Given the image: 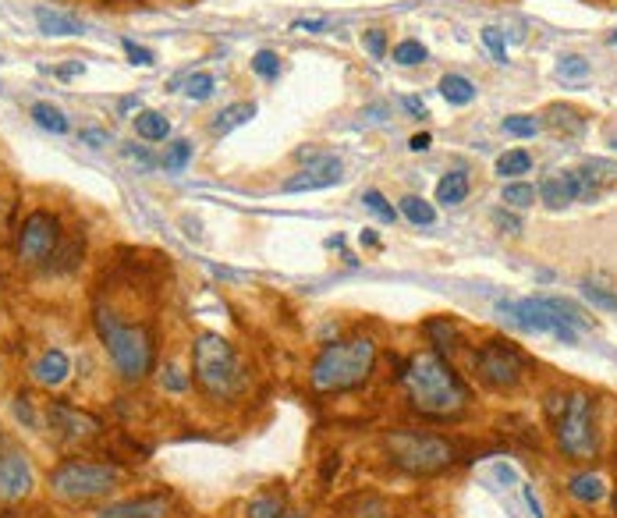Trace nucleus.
Instances as JSON below:
<instances>
[{
    "instance_id": "38",
    "label": "nucleus",
    "mask_w": 617,
    "mask_h": 518,
    "mask_svg": "<svg viewBox=\"0 0 617 518\" xmlns=\"http://www.w3.org/2000/svg\"><path fill=\"white\" fill-rule=\"evenodd\" d=\"M362 47L369 50V57H376V61H380V57L387 54V36H383V29L362 32Z\"/></svg>"
},
{
    "instance_id": "32",
    "label": "nucleus",
    "mask_w": 617,
    "mask_h": 518,
    "mask_svg": "<svg viewBox=\"0 0 617 518\" xmlns=\"http://www.w3.org/2000/svg\"><path fill=\"white\" fill-rule=\"evenodd\" d=\"M213 86H217V82H213V75H206V71H199V75H188L185 79V96L188 100H210L213 96Z\"/></svg>"
},
{
    "instance_id": "13",
    "label": "nucleus",
    "mask_w": 617,
    "mask_h": 518,
    "mask_svg": "<svg viewBox=\"0 0 617 518\" xmlns=\"http://www.w3.org/2000/svg\"><path fill=\"white\" fill-rule=\"evenodd\" d=\"M32 483H36V476H32L29 458L18 455V451L0 455V497H4V501H22V497H29Z\"/></svg>"
},
{
    "instance_id": "40",
    "label": "nucleus",
    "mask_w": 617,
    "mask_h": 518,
    "mask_svg": "<svg viewBox=\"0 0 617 518\" xmlns=\"http://www.w3.org/2000/svg\"><path fill=\"white\" fill-rule=\"evenodd\" d=\"M15 416H18V423H25V426H40V419H36V412H32L29 394H18L15 398Z\"/></svg>"
},
{
    "instance_id": "25",
    "label": "nucleus",
    "mask_w": 617,
    "mask_h": 518,
    "mask_svg": "<svg viewBox=\"0 0 617 518\" xmlns=\"http://www.w3.org/2000/svg\"><path fill=\"white\" fill-rule=\"evenodd\" d=\"M32 121H36L43 132H54V135L68 132V118H64V110L54 107V103H32Z\"/></svg>"
},
{
    "instance_id": "15",
    "label": "nucleus",
    "mask_w": 617,
    "mask_h": 518,
    "mask_svg": "<svg viewBox=\"0 0 617 518\" xmlns=\"http://www.w3.org/2000/svg\"><path fill=\"white\" fill-rule=\"evenodd\" d=\"M539 199L550 206V210H564L568 203L578 199V174L575 171H554L539 181Z\"/></svg>"
},
{
    "instance_id": "44",
    "label": "nucleus",
    "mask_w": 617,
    "mask_h": 518,
    "mask_svg": "<svg viewBox=\"0 0 617 518\" xmlns=\"http://www.w3.org/2000/svg\"><path fill=\"white\" fill-rule=\"evenodd\" d=\"M355 518H394L391 515V508H387V504H380V501H366L362 504V511Z\"/></svg>"
},
{
    "instance_id": "14",
    "label": "nucleus",
    "mask_w": 617,
    "mask_h": 518,
    "mask_svg": "<svg viewBox=\"0 0 617 518\" xmlns=\"http://www.w3.org/2000/svg\"><path fill=\"white\" fill-rule=\"evenodd\" d=\"M171 515V497L167 494H142L132 501H118L103 508L96 518H167Z\"/></svg>"
},
{
    "instance_id": "5",
    "label": "nucleus",
    "mask_w": 617,
    "mask_h": 518,
    "mask_svg": "<svg viewBox=\"0 0 617 518\" xmlns=\"http://www.w3.org/2000/svg\"><path fill=\"white\" fill-rule=\"evenodd\" d=\"M547 412L554 416L557 448L571 462H589L600 455V433H596V398L586 391L550 394Z\"/></svg>"
},
{
    "instance_id": "29",
    "label": "nucleus",
    "mask_w": 617,
    "mask_h": 518,
    "mask_svg": "<svg viewBox=\"0 0 617 518\" xmlns=\"http://www.w3.org/2000/svg\"><path fill=\"white\" fill-rule=\"evenodd\" d=\"M539 118H532V114H511V118H504V132L515 135V139H532V135L539 132Z\"/></svg>"
},
{
    "instance_id": "20",
    "label": "nucleus",
    "mask_w": 617,
    "mask_h": 518,
    "mask_svg": "<svg viewBox=\"0 0 617 518\" xmlns=\"http://www.w3.org/2000/svg\"><path fill=\"white\" fill-rule=\"evenodd\" d=\"M135 132L146 142H164L167 135H171V121H167L160 110H139V114H135Z\"/></svg>"
},
{
    "instance_id": "41",
    "label": "nucleus",
    "mask_w": 617,
    "mask_h": 518,
    "mask_svg": "<svg viewBox=\"0 0 617 518\" xmlns=\"http://www.w3.org/2000/svg\"><path fill=\"white\" fill-rule=\"evenodd\" d=\"M493 224H497L500 231H508V235H518V231H522V220L508 210H493Z\"/></svg>"
},
{
    "instance_id": "48",
    "label": "nucleus",
    "mask_w": 617,
    "mask_h": 518,
    "mask_svg": "<svg viewBox=\"0 0 617 518\" xmlns=\"http://www.w3.org/2000/svg\"><path fill=\"white\" fill-rule=\"evenodd\" d=\"M430 135H426V132H422V135H415V139L412 142H408V150H415V153H422V150H430Z\"/></svg>"
},
{
    "instance_id": "30",
    "label": "nucleus",
    "mask_w": 617,
    "mask_h": 518,
    "mask_svg": "<svg viewBox=\"0 0 617 518\" xmlns=\"http://www.w3.org/2000/svg\"><path fill=\"white\" fill-rule=\"evenodd\" d=\"M362 203H366V210L373 213L376 220H383V224H394V220H398V213H394V206L387 203V196H383V192L369 189L366 196H362Z\"/></svg>"
},
{
    "instance_id": "31",
    "label": "nucleus",
    "mask_w": 617,
    "mask_h": 518,
    "mask_svg": "<svg viewBox=\"0 0 617 518\" xmlns=\"http://www.w3.org/2000/svg\"><path fill=\"white\" fill-rule=\"evenodd\" d=\"M536 185H525V181H508V185H504V203H511V206H532L536 203Z\"/></svg>"
},
{
    "instance_id": "43",
    "label": "nucleus",
    "mask_w": 617,
    "mask_h": 518,
    "mask_svg": "<svg viewBox=\"0 0 617 518\" xmlns=\"http://www.w3.org/2000/svg\"><path fill=\"white\" fill-rule=\"evenodd\" d=\"M82 142L93 146V150H103V146H110V135L103 128H82Z\"/></svg>"
},
{
    "instance_id": "28",
    "label": "nucleus",
    "mask_w": 617,
    "mask_h": 518,
    "mask_svg": "<svg viewBox=\"0 0 617 518\" xmlns=\"http://www.w3.org/2000/svg\"><path fill=\"white\" fill-rule=\"evenodd\" d=\"M281 515H284V501L277 494L252 497V504L245 508V518H281Z\"/></svg>"
},
{
    "instance_id": "50",
    "label": "nucleus",
    "mask_w": 617,
    "mask_h": 518,
    "mask_svg": "<svg viewBox=\"0 0 617 518\" xmlns=\"http://www.w3.org/2000/svg\"><path fill=\"white\" fill-rule=\"evenodd\" d=\"M281 518H305V515H298V511H284Z\"/></svg>"
},
{
    "instance_id": "46",
    "label": "nucleus",
    "mask_w": 617,
    "mask_h": 518,
    "mask_svg": "<svg viewBox=\"0 0 617 518\" xmlns=\"http://www.w3.org/2000/svg\"><path fill=\"white\" fill-rule=\"evenodd\" d=\"M405 110H408V114H412V118H426V103H422V100H415V96H405Z\"/></svg>"
},
{
    "instance_id": "52",
    "label": "nucleus",
    "mask_w": 617,
    "mask_h": 518,
    "mask_svg": "<svg viewBox=\"0 0 617 518\" xmlns=\"http://www.w3.org/2000/svg\"><path fill=\"white\" fill-rule=\"evenodd\" d=\"M614 150H617V139H614Z\"/></svg>"
},
{
    "instance_id": "35",
    "label": "nucleus",
    "mask_w": 617,
    "mask_h": 518,
    "mask_svg": "<svg viewBox=\"0 0 617 518\" xmlns=\"http://www.w3.org/2000/svg\"><path fill=\"white\" fill-rule=\"evenodd\" d=\"M394 61L405 64V68H412V64H422L426 61V47H422L419 40H405L394 47Z\"/></svg>"
},
{
    "instance_id": "39",
    "label": "nucleus",
    "mask_w": 617,
    "mask_h": 518,
    "mask_svg": "<svg viewBox=\"0 0 617 518\" xmlns=\"http://www.w3.org/2000/svg\"><path fill=\"white\" fill-rule=\"evenodd\" d=\"M483 43L493 50V61L497 64H508V50H504V36H500V29H483Z\"/></svg>"
},
{
    "instance_id": "10",
    "label": "nucleus",
    "mask_w": 617,
    "mask_h": 518,
    "mask_svg": "<svg viewBox=\"0 0 617 518\" xmlns=\"http://www.w3.org/2000/svg\"><path fill=\"white\" fill-rule=\"evenodd\" d=\"M497 313L511 316V323L529 334H554L564 345H575L578 330L568 327L554 309L547 306V299H522V302H497Z\"/></svg>"
},
{
    "instance_id": "18",
    "label": "nucleus",
    "mask_w": 617,
    "mask_h": 518,
    "mask_svg": "<svg viewBox=\"0 0 617 518\" xmlns=\"http://www.w3.org/2000/svg\"><path fill=\"white\" fill-rule=\"evenodd\" d=\"M568 494L575 497L578 504H600L607 497V483H603L600 472H575L568 479Z\"/></svg>"
},
{
    "instance_id": "3",
    "label": "nucleus",
    "mask_w": 617,
    "mask_h": 518,
    "mask_svg": "<svg viewBox=\"0 0 617 518\" xmlns=\"http://www.w3.org/2000/svg\"><path fill=\"white\" fill-rule=\"evenodd\" d=\"M192 373L196 384L210 394L213 401H235L249 391V369L235 345L220 334H199L192 345Z\"/></svg>"
},
{
    "instance_id": "33",
    "label": "nucleus",
    "mask_w": 617,
    "mask_h": 518,
    "mask_svg": "<svg viewBox=\"0 0 617 518\" xmlns=\"http://www.w3.org/2000/svg\"><path fill=\"white\" fill-rule=\"evenodd\" d=\"M188 160H192V142L188 139H178V142H171V146H167V157H164V167L167 171H185V164Z\"/></svg>"
},
{
    "instance_id": "34",
    "label": "nucleus",
    "mask_w": 617,
    "mask_h": 518,
    "mask_svg": "<svg viewBox=\"0 0 617 518\" xmlns=\"http://www.w3.org/2000/svg\"><path fill=\"white\" fill-rule=\"evenodd\" d=\"M589 75V61L578 54H564L557 61V79H586Z\"/></svg>"
},
{
    "instance_id": "26",
    "label": "nucleus",
    "mask_w": 617,
    "mask_h": 518,
    "mask_svg": "<svg viewBox=\"0 0 617 518\" xmlns=\"http://www.w3.org/2000/svg\"><path fill=\"white\" fill-rule=\"evenodd\" d=\"M401 213L412 220L415 228H430L433 220H437V210H433V206L426 203L422 196H405V199H401Z\"/></svg>"
},
{
    "instance_id": "4",
    "label": "nucleus",
    "mask_w": 617,
    "mask_h": 518,
    "mask_svg": "<svg viewBox=\"0 0 617 518\" xmlns=\"http://www.w3.org/2000/svg\"><path fill=\"white\" fill-rule=\"evenodd\" d=\"M376 366V341L369 334H355V338L334 341L320 352V359L313 362V387L320 394H337V391H355L373 377Z\"/></svg>"
},
{
    "instance_id": "6",
    "label": "nucleus",
    "mask_w": 617,
    "mask_h": 518,
    "mask_svg": "<svg viewBox=\"0 0 617 518\" xmlns=\"http://www.w3.org/2000/svg\"><path fill=\"white\" fill-rule=\"evenodd\" d=\"M383 448L401 472H412V476H433L454 462L451 440L426 430H391L383 437Z\"/></svg>"
},
{
    "instance_id": "21",
    "label": "nucleus",
    "mask_w": 617,
    "mask_h": 518,
    "mask_svg": "<svg viewBox=\"0 0 617 518\" xmlns=\"http://www.w3.org/2000/svg\"><path fill=\"white\" fill-rule=\"evenodd\" d=\"M465 196H469V174L465 171H451L440 178V185H437L440 206H458V203H465Z\"/></svg>"
},
{
    "instance_id": "24",
    "label": "nucleus",
    "mask_w": 617,
    "mask_h": 518,
    "mask_svg": "<svg viewBox=\"0 0 617 518\" xmlns=\"http://www.w3.org/2000/svg\"><path fill=\"white\" fill-rule=\"evenodd\" d=\"M582 299L593 302V306L603 309V313H617V288L593 281V277H586V281H582Z\"/></svg>"
},
{
    "instance_id": "12",
    "label": "nucleus",
    "mask_w": 617,
    "mask_h": 518,
    "mask_svg": "<svg viewBox=\"0 0 617 518\" xmlns=\"http://www.w3.org/2000/svg\"><path fill=\"white\" fill-rule=\"evenodd\" d=\"M302 160H309V167H302V171L295 174V178H288L281 185L284 192H316V189H330V185H337V181L344 178L341 174V160L334 157H320V153H298Z\"/></svg>"
},
{
    "instance_id": "36",
    "label": "nucleus",
    "mask_w": 617,
    "mask_h": 518,
    "mask_svg": "<svg viewBox=\"0 0 617 518\" xmlns=\"http://www.w3.org/2000/svg\"><path fill=\"white\" fill-rule=\"evenodd\" d=\"M252 71L263 75V79H277V75H281V57H277L274 50H259V54L252 57Z\"/></svg>"
},
{
    "instance_id": "23",
    "label": "nucleus",
    "mask_w": 617,
    "mask_h": 518,
    "mask_svg": "<svg viewBox=\"0 0 617 518\" xmlns=\"http://www.w3.org/2000/svg\"><path fill=\"white\" fill-rule=\"evenodd\" d=\"M440 96H444L447 103H454V107H465V103L476 100V86H472L465 75H444V79H440Z\"/></svg>"
},
{
    "instance_id": "51",
    "label": "nucleus",
    "mask_w": 617,
    "mask_h": 518,
    "mask_svg": "<svg viewBox=\"0 0 617 518\" xmlns=\"http://www.w3.org/2000/svg\"><path fill=\"white\" fill-rule=\"evenodd\" d=\"M614 508H617V497H614Z\"/></svg>"
},
{
    "instance_id": "47",
    "label": "nucleus",
    "mask_w": 617,
    "mask_h": 518,
    "mask_svg": "<svg viewBox=\"0 0 617 518\" xmlns=\"http://www.w3.org/2000/svg\"><path fill=\"white\" fill-rule=\"evenodd\" d=\"M125 157H132V160H142V164H153V157H149V150L146 146H125Z\"/></svg>"
},
{
    "instance_id": "2",
    "label": "nucleus",
    "mask_w": 617,
    "mask_h": 518,
    "mask_svg": "<svg viewBox=\"0 0 617 518\" xmlns=\"http://www.w3.org/2000/svg\"><path fill=\"white\" fill-rule=\"evenodd\" d=\"M96 334L107 348L110 362L125 380H146L157 362V338L146 323H125L114 309L96 306L93 313Z\"/></svg>"
},
{
    "instance_id": "42",
    "label": "nucleus",
    "mask_w": 617,
    "mask_h": 518,
    "mask_svg": "<svg viewBox=\"0 0 617 518\" xmlns=\"http://www.w3.org/2000/svg\"><path fill=\"white\" fill-rule=\"evenodd\" d=\"M160 380H164V391H174V394H181V391H188V380L185 377H181V373H178V369H164V377H160Z\"/></svg>"
},
{
    "instance_id": "49",
    "label": "nucleus",
    "mask_w": 617,
    "mask_h": 518,
    "mask_svg": "<svg viewBox=\"0 0 617 518\" xmlns=\"http://www.w3.org/2000/svg\"><path fill=\"white\" fill-rule=\"evenodd\" d=\"M362 245H376V235H373V231H362Z\"/></svg>"
},
{
    "instance_id": "1",
    "label": "nucleus",
    "mask_w": 617,
    "mask_h": 518,
    "mask_svg": "<svg viewBox=\"0 0 617 518\" xmlns=\"http://www.w3.org/2000/svg\"><path fill=\"white\" fill-rule=\"evenodd\" d=\"M401 391L408 405L426 419H458L469 409V384L437 352H415L401 369Z\"/></svg>"
},
{
    "instance_id": "17",
    "label": "nucleus",
    "mask_w": 617,
    "mask_h": 518,
    "mask_svg": "<svg viewBox=\"0 0 617 518\" xmlns=\"http://www.w3.org/2000/svg\"><path fill=\"white\" fill-rule=\"evenodd\" d=\"M36 25H40L43 36H82L86 22L75 15H64V11H50V8H36Z\"/></svg>"
},
{
    "instance_id": "45",
    "label": "nucleus",
    "mask_w": 617,
    "mask_h": 518,
    "mask_svg": "<svg viewBox=\"0 0 617 518\" xmlns=\"http://www.w3.org/2000/svg\"><path fill=\"white\" fill-rule=\"evenodd\" d=\"M291 29H295V32H320L323 29V18H298Z\"/></svg>"
},
{
    "instance_id": "16",
    "label": "nucleus",
    "mask_w": 617,
    "mask_h": 518,
    "mask_svg": "<svg viewBox=\"0 0 617 518\" xmlns=\"http://www.w3.org/2000/svg\"><path fill=\"white\" fill-rule=\"evenodd\" d=\"M68 377H71V359L61 348H47L40 359L32 362V380L40 387H50V391H54V387H61Z\"/></svg>"
},
{
    "instance_id": "19",
    "label": "nucleus",
    "mask_w": 617,
    "mask_h": 518,
    "mask_svg": "<svg viewBox=\"0 0 617 518\" xmlns=\"http://www.w3.org/2000/svg\"><path fill=\"white\" fill-rule=\"evenodd\" d=\"M252 118H256V103H249V100L231 103V107H224V110L217 114V118H213L210 132H213V135H231L235 128L249 125Z\"/></svg>"
},
{
    "instance_id": "8",
    "label": "nucleus",
    "mask_w": 617,
    "mask_h": 518,
    "mask_svg": "<svg viewBox=\"0 0 617 518\" xmlns=\"http://www.w3.org/2000/svg\"><path fill=\"white\" fill-rule=\"evenodd\" d=\"M476 373L493 391H515L525 377V359L511 341H486L476 352Z\"/></svg>"
},
{
    "instance_id": "7",
    "label": "nucleus",
    "mask_w": 617,
    "mask_h": 518,
    "mask_svg": "<svg viewBox=\"0 0 617 518\" xmlns=\"http://www.w3.org/2000/svg\"><path fill=\"white\" fill-rule=\"evenodd\" d=\"M121 483V472L110 462H86V458H68L57 469H50V490L54 497L68 504L96 501V497L110 494Z\"/></svg>"
},
{
    "instance_id": "11",
    "label": "nucleus",
    "mask_w": 617,
    "mask_h": 518,
    "mask_svg": "<svg viewBox=\"0 0 617 518\" xmlns=\"http://www.w3.org/2000/svg\"><path fill=\"white\" fill-rule=\"evenodd\" d=\"M47 419H50V433L64 444H89L103 433V423L93 416V412H82L68 401H50L47 409Z\"/></svg>"
},
{
    "instance_id": "9",
    "label": "nucleus",
    "mask_w": 617,
    "mask_h": 518,
    "mask_svg": "<svg viewBox=\"0 0 617 518\" xmlns=\"http://www.w3.org/2000/svg\"><path fill=\"white\" fill-rule=\"evenodd\" d=\"M61 245V220L47 210H36L25 217V224L18 228L15 238V256L22 259L25 267H40Z\"/></svg>"
},
{
    "instance_id": "27",
    "label": "nucleus",
    "mask_w": 617,
    "mask_h": 518,
    "mask_svg": "<svg viewBox=\"0 0 617 518\" xmlns=\"http://www.w3.org/2000/svg\"><path fill=\"white\" fill-rule=\"evenodd\" d=\"M532 157L525 150H508L504 157H497V174L500 178H518V174H529Z\"/></svg>"
},
{
    "instance_id": "37",
    "label": "nucleus",
    "mask_w": 617,
    "mask_h": 518,
    "mask_svg": "<svg viewBox=\"0 0 617 518\" xmlns=\"http://www.w3.org/2000/svg\"><path fill=\"white\" fill-rule=\"evenodd\" d=\"M125 54H128V61H132L135 68H153V64H157V54L146 50V47H139L135 40H125Z\"/></svg>"
},
{
    "instance_id": "22",
    "label": "nucleus",
    "mask_w": 617,
    "mask_h": 518,
    "mask_svg": "<svg viewBox=\"0 0 617 518\" xmlns=\"http://www.w3.org/2000/svg\"><path fill=\"white\" fill-rule=\"evenodd\" d=\"M426 334L437 345V355H454L461 348V334L451 320H430L426 323Z\"/></svg>"
}]
</instances>
